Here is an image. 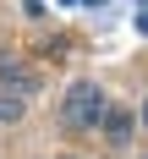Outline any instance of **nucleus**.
Masks as SVG:
<instances>
[{
  "mask_svg": "<svg viewBox=\"0 0 148 159\" xmlns=\"http://www.w3.org/2000/svg\"><path fill=\"white\" fill-rule=\"evenodd\" d=\"M99 115H104L99 82H71V93H66V104H61V121L66 126H99Z\"/></svg>",
  "mask_w": 148,
  "mask_h": 159,
  "instance_id": "1",
  "label": "nucleus"
},
{
  "mask_svg": "<svg viewBox=\"0 0 148 159\" xmlns=\"http://www.w3.org/2000/svg\"><path fill=\"white\" fill-rule=\"evenodd\" d=\"M0 82H16V93H22V99L33 93V77L22 71V66H11V61H0Z\"/></svg>",
  "mask_w": 148,
  "mask_h": 159,
  "instance_id": "2",
  "label": "nucleus"
},
{
  "mask_svg": "<svg viewBox=\"0 0 148 159\" xmlns=\"http://www.w3.org/2000/svg\"><path fill=\"white\" fill-rule=\"evenodd\" d=\"M104 126H110V143H126V132H132V115H126V110H110V115H104Z\"/></svg>",
  "mask_w": 148,
  "mask_h": 159,
  "instance_id": "3",
  "label": "nucleus"
},
{
  "mask_svg": "<svg viewBox=\"0 0 148 159\" xmlns=\"http://www.w3.org/2000/svg\"><path fill=\"white\" fill-rule=\"evenodd\" d=\"M16 115H22V99H6V93H0V121H16Z\"/></svg>",
  "mask_w": 148,
  "mask_h": 159,
  "instance_id": "4",
  "label": "nucleus"
},
{
  "mask_svg": "<svg viewBox=\"0 0 148 159\" xmlns=\"http://www.w3.org/2000/svg\"><path fill=\"white\" fill-rule=\"evenodd\" d=\"M143 126H148V99H143Z\"/></svg>",
  "mask_w": 148,
  "mask_h": 159,
  "instance_id": "5",
  "label": "nucleus"
}]
</instances>
